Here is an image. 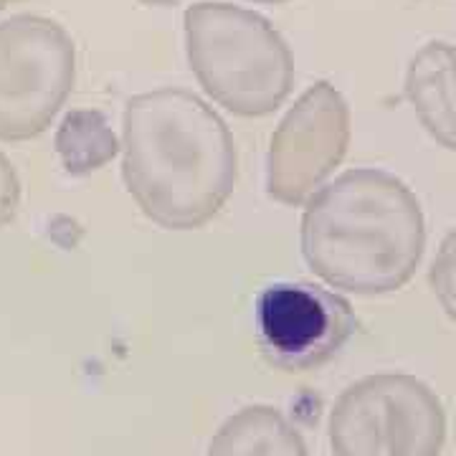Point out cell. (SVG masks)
I'll list each match as a JSON object with an SVG mask.
<instances>
[{
  "label": "cell",
  "mask_w": 456,
  "mask_h": 456,
  "mask_svg": "<svg viewBox=\"0 0 456 456\" xmlns=\"http://www.w3.org/2000/svg\"><path fill=\"white\" fill-rule=\"evenodd\" d=\"M122 180L145 218L196 231L233 196L239 152L224 117L188 89L160 86L125 104Z\"/></svg>",
  "instance_id": "1"
},
{
  "label": "cell",
  "mask_w": 456,
  "mask_h": 456,
  "mask_svg": "<svg viewBox=\"0 0 456 456\" xmlns=\"http://www.w3.org/2000/svg\"><path fill=\"white\" fill-rule=\"evenodd\" d=\"M302 256L330 287L358 297L403 289L426 251V216L406 180L353 167L307 200Z\"/></svg>",
  "instance_id": "2"
},
{
  "label": "cell",
  "mask_w": 456,
  "mask_h": 456,
  "mask_svg": "<svg viewBox=\"0 0 456 456\" xmlns=\"http://www.w3.org/2000/svg\"><path fill=\"white\" fill-rule=\"evenodd\" d=\"M185 56L203 92L246 119L274 114L292 94L294 53L251 8L200 0L183 16Z\"/></svg>",
  "instance_id": "3"
},
{
  "label": "cell",
  "mask_w": 456,
  "mask_h": 456,
  "mask_svg": "<svg viewBox=\"0 0 456 456\" xmlns=\"http://www.w3.org/2000/svg\"><path fill=\"white\" fill-rule=\"evenodd\" d=\"M446 408L416 375L375 373L350 383L330 411L332 456H441Z\"/></svg>",
  "instance_id": "4"
},
{
  "label": "cell",
  "mask_w": 456,
  "mask_h": 456,
  "mask_svg": "<svg viewBox=\"0 0 456 456\" xmlns=\"http://www.w3.org/2000/svg\"><path fill=\"white\" fill-rule=\"evenodd\" d=\"M77 82V46L59 20L36 13L0 23V142L49 130Z\"/></svg>",
  "instance_id": "5"
},
{
  "label": "cell",
  "mask_w": 456,
  "mask_h": 456,
  "mask_svg": "<svg viewBox=\"0 0 456 456\" xmlns=\"http://www.w3.org/2000/svg\"><path fill=\"white\" fill-rule=\"evenodd\" d=\"M353 114L342 92L314 82L287 110L266 155V193L284 206L307 203L345 160Z\"/></svg>",
  "instance_id": "6"
},
{
  "label": "cell",
  "mask_w": 456,
  "mask_h": 456,
  "mask_svg": "<svg viewBox=\"0 0 456 456\" xmlns=\"http://www.w3.org/2000/svg\"><path fill=\"white\" fill-rule=\"evenodd\" d=\"M261 350L287 373L317 370L353 338L358 317L342 294L312 281H277L256 299Z\"/></svg>",
  "instance_id": "7"
},
{
  "label": "cell",
  "mask_w": 456,
  "mask_h": 456,
  "mask_svg": "<svg viewBox=\"0 0 456 456\" xmlns=\"http://www.w3.org/2000/svg\"><path fill=\"white\" fill-rule=\"evenodd\" d=\"M403 94L426 134L456 155V44L436 38L416 51L408 59Z\"/></svg>",
  "instance_id": "8"
},
{
  "label": "cell",
  "mask_w": 456,
  "mask_h": 456,
  "mask_svg": "<svg viewBox=\"0 0 456 456\" xmlns=\"http://www.w3.org/2000/svg\"><path fill=\"white\" fill-rule=\"evenodd\" d=\"M206 456H310L297 426L274 406L254 403L231 413Z\"/></svg>",
  "instance_id": "9"
},
{
  "label": "cell",
  "mask_w": 456,
  "mask_h": 456,
  "mask_svg": "<svg viewBox=\"0 0 456 456\" xmlns=\"http://www.w3.org/2000/svg\"><path fill=\"white\" fill-rule=\"evenodd\" d=\"M56 155L69 175H92L122 152V140L99 110L79 107L61 119L53 137Z\"/></svg>",
  "instance_id": "10"
},
{
  "label": "cell",
  "mask_w": 456,
  "mask_h": 456,
  "mask_svg": "<svg viewBox=\"0 0 456 456\" xmlns=\"http://www.w3.org/2000/svg\"><path fill=\"white\" fill-rule=\"evenodd\" d=\"M428 284L434 297L439 299L444 314L456 325V228L441 239L428 269Z\"/></svg>",
  "instance_id": "11"
},
{
  "label": "cell",
  "mask_w": 456,
  "mask_h": 456,
  "mask_svg": "<svg viewBox=\"0 0 456 456\" xmlns=\"http://www.w3.org/2000/svg\"><path fill=\"white\" fill-rule=\"evenodd\" d=\"M20 196H23V188H20L16 165L11 163L5 152H0V231L8 224H13L20 208Z\"/></svg>",
  "instance_id": "12"
},
{
  "label": "cell",
  "mask_w": 456,
  "mask_h": 456,
  "mask_svg": "<svg viewBox=\"0 0 456 456\" xmlns=\"http://www.w3.org/2000/svg\"><path fill=\"white\" fill-rule=\"evenodd\" d=\"M145 5H158V8H173V5H180L183 0H140Z\"/></svg>",
  "instance_id": "13"
},
{
  "label": "cell",
  "mask_w": 456,
  "mask_h": 456,
  "mask_svg": "<svg viewBox=\"0 0 456 456\" xmlns=\"http://www.w3.org/2000/svg\"><path fill=\"white\" fill-rule=\"evenodd\" d=\"M11 3H18V0H0V11H5V8H8Z\"/></svg>",
  "instance_id": "14"
},
{
  "label": "cell",
  "mask_w": 456,
  "mask_h": 456,
  "mask_svg": "<svg viewBox=\"0 0 456 456\" xmlns=\"http://www.w3.org/2000/svg\"><path fill=\"white\" fill-rule=\"evenodd\" d=\"M248 3H287V0H248Z\"/></svg>",
  "instance_id": "15"
}]
</instances>
